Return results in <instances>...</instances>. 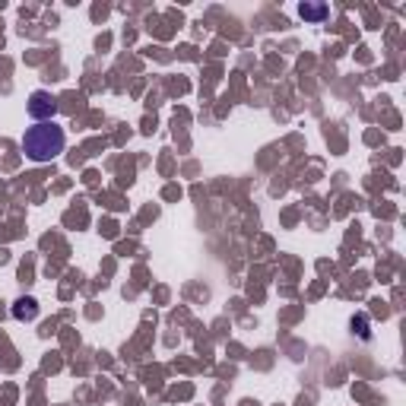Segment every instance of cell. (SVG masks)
<instances>
[{"mask_svg":"<svg viewBox=\"0 0 406 406\" xmlns=\"http://www.w3.org/2000/svg\"><path fill=\"white\" fill-rule=\"evenodd\" d=\"M67 146V137H64V127H58L54 121H45V124H35L23 133V153L29 156L32 162H51L58 159Z\"/></svg>","mask_w":406,"mask_h":406,"instance_id":"obj_1","label":"cell"},{"mask_svg":"<svg viewBox=\"0 0 406 406\" xmlns=\"http://www.w3.org/2000/svg\"><path fill=\"white\" fill-rule=\"evenodd\" d=\"M29 115L39 121V124L51 121L54 115H58V98H54L51 92H45V89H35L29 96Z\"/></svg>","mask_w":406,"mask_h":406,"instance_id":"obj_2","label":"cell"},{"mask_svg":"<svg viewBox=\"0 0 406 406\" xmlns=\"http://www.w3.org/2000/svg\"><path fill=\"white\" fill-rule=\"evenodd\" d=\"M35 315H39V302H35L32 295L16 298V302H13V318H16V320H35Z\"/></svg>","mask_w":406,"mask_h":406,"instance_id":"obj_3","label":"cell"},{"mask_svg":"<svg viewBox=\"0 0 406 406\" xmlns=\"http://www.w3.org/2000/svg\"><path fill=\"white\" fill-rule=\"evenodd\" d=\"M327 13H330V10H327V4H308V0L298 4V16L308 19V23H324Z\"/></svg>","mask_w":406,"mask_h":406,"instance_id":"obj_4","label":"cell"},{"mask_svg":"<svg viewBox=\"0 0 406 406\" xmlns=\"http://www.w3.org/2000/svg\"><path fill=\"white\" fill-rule=\"evenodd\" d=\"M352 330L359 333L362 340H368V337H372V333H368V318H365V315H355V318H352Z\"/></svg>","mask_w":406,"mask_h":406,"instance_id":"obj_5","label":"cell"}]
</instances>
